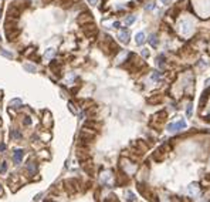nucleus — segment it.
Instances as JSON below:
<instances>
[{
	"instance_id": "25",
	"label": "nucleus",
	"mask_w": 210,
	"mask_h": 202,
	"mask_svg": "<svg viewBox=\"0 0 210 202\" xmlns=\"http://www.w3.org/2000/svg\"><path fill=\"white\" fill-rule=\"evenodd\" d=\"M98 2H99V0H88V3H90V5H97Z\"/></svg>"
},
{
	"instance_id": "27",
	"label": "nucleus",
	"mask_w": 210,
	"mask_h": 202,
	"mask_svg": "<svg viewBox=\"0 0 210 202\" xmlns=\"http://www.w3.org/2000/svg\"><path fill=\"white\" fill-rule=\"evenodd\" d=\"M159 2H161V3H163V5H167V3H170L172 0H159Z\"/></svg>"
},
{
	"instance_id": "5",
	"label": "nucleus",
	"mask_w": 210,
	"mask_h": 202,
	"mask_svg": "<svg viewBox=\"0 0 210 202\" xmlns=\"http://www.w3.org/2000/svg\"><path fill=\"white\" fill-rule=\"evenodd\" d=\"M23 155H24V151L23 149H16L14 154H13V161L16 162V164H20L23 159Z\"/></svg>"
},
{
	"instance_id": "15",
	"label": "nucleus",
	"mask_w": 210,
	"mask_h": 202,
	"mask_svg": "<svg viewBox=\"0 0 210 202\" xmlns=\"http://www.w3.org/2000/svg\"><path fill=\"white\" fill-rule=\"evenodd\" d=\"M159 78H161V73L159 71H153L151 74V80H153V81H158Z\"/></svg>"
},
{
	"instance_id": "2",
	"label": "nucleus",
	"mask_w": 210,
	"mask_h": 202,
	"mask_svg": "<svg viewBox=\"0 0 210 202\" xmlns=\"http://www.w3.org/2000/svg\"><path fill=\"white\" fill-rule=\"evenodd\" d=\"M185 127H186L185 120H179L178 122H172V124H169V125H167V131L173 134V132H178V131H180V130H183Z\"/></svg>"
},
{
	"instance_id": "24",
	"label": "nucleus",
	"mask_w": 210,
	"mask_h": 202,
	"mask_svg": "<svg viewBox=\"0 0 210 202\" xmlns=\"http://www.w3.org/2000/svg\"><path fill=\"white\" fill-rule=\"evenodd\" d=\"M30 122H31V121H30V118H28V117H26V118H24V124H26V125H28Z\"/></svg>"
},
{
	"instance_id": "26",
	"label": "nucleus",
	"mask_w": 210,
	"mask_h": 202,
	"mask_svg": "<svg viewBox=\"0 0 210 202\" xmlns=\"http://www.w3.org/2000/svg\"><path fill=\"white\" fill-rule=\"evenodd\" d=\"M112 26H114V27H115V29H118L119 26H121V23H119V22H115V23H114V24H112Z\"/></svg>"
},
{
	"instance_id": "17",
	"label": "nucleus",
	"mask_w": 210,
	"mask_h": 202,
	"mask_svg": "<svg viewBox=\"0 0 210 202\" xmlns=\"http://www.w3.org/2000/svg\"><path fill=\"white\" fill-rule=\"evenodd\" d=\"M135 20H136V17H135V16L126 17V19H125V24H126V26H129V24H132V23H134Z\"/></svg>"
},
{
	"instance_id": "6",
	"label": "nucleus",
	"mask_w": 210,
	"mask_h": 202,
	"mask_svg": "<svg viewBox=\"0 0 210 202\" xmlns=\"http://www.w3.org/2000/svg\"><path fill=\"white\" fill-rule=\"evenodd\" d=\"M84 22H92V17L90 13H84V14H81V16L78 17V23L84 24Z\"/></svg>"
},
{
	"instance_id": "29",
	"label": "nucleus",
	"mask_w": 210,
	"mask_h": 202,
	"mask_svg": "<svg viewBox=\"0 0 210 202\" xmlns=\"http://www.w3.org/2000/svg\"><path fill=\"white\" fill-rule=\"evenodd\" d=\"M3 194V189H1V185H0V195Z\"/></svg>"
},
{
	"instance_id": "10",
	"label": "nucleus",
	"mask_w": 210,
	"mask_h": 202,
	"mask_svg": "<svg viewBox=\"0 0 210 202\" xmlns=\"http://www.w3.org/2000/svg\"><path fill=\"white\" fill-rule=\"evenodd\" d=\"M135 41H136L138 46L143 44V41H145V34H143V33H138L136 36H135Z\"/></svg>"
},
{
	"instance_id": "22",
	"label": "nucleus",
	"mask_w": 210,
	"mask_h": 202,
	"mask_svg": "<svg viewBox=\"0 0 210 202\" xmlns=\"http://www.w3.org/2000/svg\"><path fill=\"white\" fill-rule=\"evenodd\" d=\"M142 56H143V57H148V56H149V51H148L146 49H143V51H142Z\"/></svg>"
},
{
	"instance_id": "23",
	"label": "nucleus",
	"mask_w": 210,
	"mask_h": 202,
	"mask_svg": "<svg viewBox=\"0 0 210 202\" xmlns=\"http://www.w3.org/2000/svg\"><path fill=\"white\" fill-rule=\"evenodd\" d=\"M152 9H155V5H149V6H146V10H152Z\"/></svg>"
},
{
	"instance_id": "4",
	"label": "nucleus",
	"mask_w": 210,
	"mask_h": 202,
	"mask_svg": "<svg viewBox=\"0 0 210 202\" xmlns=\"http://www.w3.org/2000/svg\"><path fill=\"white\" fill-rule=\"evenodd\" d=\"M118 38L122 41V43H128L129 41V32L126 30V29H122V30H119V33H118Z\"/></svg>"
},
{
	"instance_id": "9",
	"label": "nucleus",
	"mask_w": 210,
	"mask_h": 202,
	"mask_svg": "<svg viewBox=\"0 0 210 202\" xmlns=\"http://www.w3.org/2000/svg\"><path fill=\"white\" fill-rule=\"evenodd\" d=\"M10 105L13 107L14 110H19L20 107H23V103H22V100H19V98H14V100H11V103Z\"/></svg>"
},
{
	"instance_id": "3",
	"label": "nucleus",
	"mask_w": 210,
	"mask_h": 202,
	"mask_svg": "<svg viewBox=\"0 0 210 202\" xmlns=\"http://www.w3.org/2000/svg\"><path fill=\"white\" fill-rule=\"evenodd\" d=\"M188 194L190 197H199L200 195V185L199 184H196V182H192L190 185H188Z\"/></svg>"
},
{
	"instance_id": "16",
	"label": "nucleus",
	"mask_w": 210,
	"mask_h": 202,
	"mask_svg": "<svg viewBox=\"0 0 210 202\" xmlns=\"http://www.w3.org/2000/svg\"><path fill=\"white\" fill-rule=\"evenodd\" d=\"M125 197H126V199H128V201H135V199H136L135 194H132V192H129V191L125 192Z\"/></svg>"
},
{
	"instance_id": "12",
	"label": "nucleus",
	"mask_w": 210,
	"mask_h": 202,
	"mask_svg": "<svg viewBox=\"0 0 210 202\" xmlns=\"http://www.w3.org/2000/svg\"><path fill=\"white\" fill-rule=\"evenodd\" d=\"M54 54H55V50L49 49L47 51H46V54H44V59H46V60H49V59H51Z\"/></svg>"
},
{
	"instance_id": "14",
	"label": "nucleus",
	"mask_w": 210,
	"mask_h": 202,
	"mask_svg": "<svg viewBox=\"0 0 210 202\" xmlns=\"http://www.w3.org/2000/svg\"><path fill=\"white\" fill-rule=\"evenodd\" d=\"M24 70H27L28 73H36L37 71V68H36V66H31V64H24Z\"/></svg>"
},
{
	"instance_id": "28",
	"label": "nucleus",
	"mask_w": 210,
	"mask_h": 202,
	"mask_svg": "<svg viewBox=\"0 0 210 202\" xmlns=\"http://www.w3.org/2000/svg\"><path fill=\"white\" fill-rule=\"evenodd\" d=\"M6 149V145L4 144H0V151H1V152H3V151H4Z\"/></svg>"
},
{
	"instance_id": "8",
	"label": "nucleus",
	"mask_w": 210,
	"mask_h": 202,
	"mask_svg": "<svg viewBox=\"0 0 210 202\" xmlns=\"http://www.w3.org/2000/svg\"><path fill=\"white\" fill-rule=\"evenodd\" d=\"M27 169H28V172H30V175H34V172L37 171V165H36V162H33V161H30V162L27 164Z\"/></svg>"
},
{
	"instance_id": "1",
	"label": "nucleus",
	"mask_w": 210,
	"mask_h": 202,
	"mask_svg": "<svg viewBox=\"0 0 210 202\" xmlns=\"http://www.w3.org/2000/svg\"><path fill=\"white\" fill-rule=\"evenodd\" d=\"M179 27H180V32H182V34L188 36V34H190L192 32H193V22H192V20H188V19H185V20H182V22H180Z\"/></svg>"
},
{
	"instance_id": "11",
	"label": "nucleus",
	"mask_w": 210,
	"mask_h": 202,
	"mask_svg": "<svg viewBox=\"0 0 210 202\" xmlns=\"http://www.w3.org/2000/svg\"><path fill=\"white\" fill-rule=\"evenodd\" d=\"M149 43H151V46L156 47V46H158V36H156V34H151V37H149Z\"/></svg>"
},
{
	"instance_id": "20",
	"label": "nucleus",
	"mask_w": 210,
	"mask_h": 202,
	"mask_svg": "<svg viewBox=\"0 0 210 202\" xmlns=\"http://www.w3.org/2000/svg\"><path fill=\"white\" fill-rule=\"evenodd\" d=\"M158 66H159V67H163V56L158 57Z\"/></svg>"
},
{
	"instance_id": "21",
	"label": "nucleus",
	"mask_w": 210,
	"mask_h": 202,
	"mask_svg": "<svg viewBox=\"0 0 210 202\" xmlns=\"http://www.w3.org/2000/svg\"><path fill=\"white\" fill-rule=\"evenodd\" d=\"M68 105H70V110H71V111H72L74 114H77V110L74 108V104H72V103H68Z\"/></svg>"
},
{
	"instance_id": "13",
	"label": "nucleus",
	"mask_w": 210,
	"mask_h": 202,
	"mask_svg": "<svg viewBox=\"0 0 210 202\" xmlns=\"http://www.w3.org/2000/svg\"><path fill=\"white\" fill-rule=\"evenodd\" d=\"M10 137H11V138H14V140H20V138H22V134L17 131V130H11Z\"/></svg>"
},
{
	"instance_id": "18",
	"label": "nucleus",
	"mask_w": 210,
	"mask_h": 202,
	"mask_svg": "<svg viewBox=\"0 0 210 202\" xmlns=\"http://www.w3.org/2000/svg\"><path fill=\"white\" fill-rule=\"evenodd\" d=\"M0 53H1L3 56H6V57H9V59H13V54L9 53V51H6L4 49H0Z\"/></svg>"
},
{
	"instance_id": "19",
	"label": "nucleus",
	"mask_w": 210,
	"mask_h": 202,
	"mask_svg": "<svg viewBox=\"0 0 210 202\" xmlns=\"http://www.w3.org/2000/svg\"><path fill=\"white\" fill-rule=\"evenodd\" d=\"M186 115H188V117H192V104L190 103H189L188 107H186Z\"/></svg>"
},
{
	"instance_id": "7",
	"label": "nucleus",
	"mask_w": 210,
	"mask_h": 202,
	"mask_svg": "<svg viewBox=\"0 0 210 202\" xmlns=\"http://www.w3.org/2000/svg\"><path fill=\"white\" fill-rule=\"evenodd\" d=\"M111 178H112L111 172H109V171H107V172H104L102 176H101V182H102V184H109Z\"/></svg>"
}]
</instances>
